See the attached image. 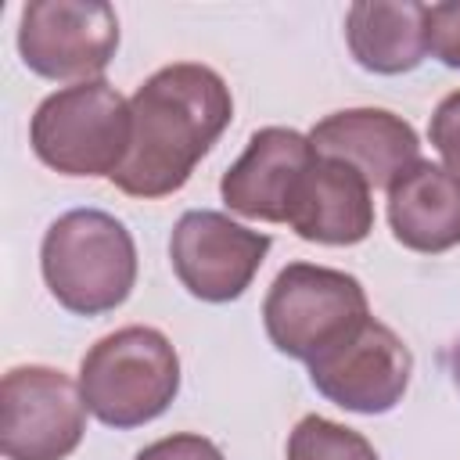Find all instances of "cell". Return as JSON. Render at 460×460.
<instances>
[{
    "mask_svg": "<svg viewBox=\"0 0 460 460\" xmlns=\"http://www.w3.org/2000/svg\"><path fill=\"white\" fill-rule=\"evenodd\" d=\"M133 140L126 162L108 176L129 198H165L180 190L194 165L230 126L234 101L219 72L180 61L158 68L129 101Z\"/></svg>",
    "mask_w": 460,
    "mask_h": 460,
    "instance_id": "1",
    "label": "cell"
},
{
    "mask_svg": "<svg viewBox=\"0 0 460 460\" xmlns=\"http://www.w3.org/2000/svg\"><path fill=\"white\" fill-rule=\"evenodd\" d=\"M40 266L50 295L83 316L122 305L137 280V248L129 230L101 212L75 208L50 223L40 248Z\"/></svg>",
    "mask_w": 460,
    "mask_h": 460,
    "instance_id": "2",
    "label": "cell"
},
{
    "mask_svg": "<svg viewBox=\"0 0 460 460\" xmlns=\"http://www.w3.org/2000/svg\"><path fill=\"white\" fill-rule=\"evenodd\" d=\"M180 388V356L155 327L104 334L79 367L86 410L108 428H137L165 413Z\"/></svg>",
    "mask_w": 460,
    "mask_h": 460,
    "instance_id": "3",
    "label": "cell"
},
{
    "mask_svg": "<svg viewBox=\"0 0 460 460\" xmlns=\"http://www.w3.org/2000/svg\"><path fill=\"white\" fill-rule=\"evenodd\" d=\"M32 151L65 176H111L133 140V111L126 97L104 83L86 79L50 93L32 115Z\"/></svg>",
    "mask_w": 460,
    "mask_h": 460,
    "instance_id": "4",
    "label": "cell"
},
{
    "mask_svg": "<svg viewBox=\"0 0 460 460\" xmlns=\"http://www.w3.org/2000/svg\"><path fill=\"white\" fill-rule=\"evenodd\" d=\"M262 320L270 341L284 356L313 363L356 334L370 320V309L356 277L313 262H291L277 273L262 302Z\"/></svg>",
    "mask_w": 460,
    "mask_h": 460,
    "instance_id": "5",
    "label": "cell"
},
{
    "mask_svg": "<svg viewBox=\"0 0 460 460\" xmlns=\"http://www.w3.org/2000/svg\"><path fill=\"white\" fill-rule=\"evenodd\" d=\"M86 431L83 392L54 367H14L0 381V449L7 460H65Z\"/></svg>",
    "mask_w": 460,
    "mask_h": 460,
    "instance_id": "6",
    "label": "cell"
},
{
    "mask_svg": "<svg viewBox=\"0 0 460 460\" xmlns=\"http://www.w3.org/2000/svg\"><path fill=\"white\" fill-rule=\"evenodd\" d=\"M119 47V18L101 0H32L22 7L18 50L47 79H79L104 72Z\"/></svg>",
    "mask_w": 460,
    "mask_h": 460,
    "instance_id": "7",
    "label": "cell"
},
{
    "mask_svg": "<svg viewBox=\"0 0 460 460\" xmlns=\"http://www.w3.org/2000/svg\"><path fill=\"white\" fill-rule=\"evenodd\" d=\"M270 252V237L234 223L223 212H183L172 226L169 255L172 270L194 298L230 302L259 273Z\"/></svg>",
    "mask_w": 460,
    "mask_h": 460,
    "instance_id": "8",
    "label": "cell"
},
{
    "mask_svg": "<svg viewBox=\"0 0 460 460\" xmlns=\"http://www.w3.org/2000/svg\"><path fill=\"white\" fill-rule=\"evenodd\" d=\"M410 349L392 327L377 320H367L356 334H349L341 345L309 363L316 392H323L334 406L352 413L392 410L410 385Z\"/></svg>",
    "mask_w": 460,
    "mask_h": 460,
    "instance_id": "9",
    "label": "cell"
},
{
    "mask_svg": "<svg viewBox=\"0 0 460 460\" xmlns=\"http://www.w3.org/2000/svg\"><path fill=\"white\" fill-rule=\"evenodd\" d=\"M316 158L320 155L313 140L298 129L266 126L248 140L244 155L223 172V201L248 219L288 223L302 180L309 176Z\"/></svg>",
    "mask_w": 460,
    "mask_h": 460,
    "instance_id": "10",
    "label": "cell"
},
{
    "mask_svg": "<svg viewBox=\"0 0 460 460\" xmlns=\"http://www.w3.org/2000/svg\"><path fill=\"white\" fill-rule=\"evenodd\" d=\"M316 155L352 165L370 187H392L420 151L413 126L385 108H349L334 111L309 133Z\"/></svg>",
    "mask_w": 460,
    "mask_h": 460,
    "instance_id": "11",
    "label": "cell"
},
{
    "mask_svg": "<svg viewBox=\"0 0 460 460\" xmlns=\"http://www.w3.org/2000/svg\"><path fill=\"white\" fill-rule=\"evenodd\" d=\"M288 223L298 237L316 244H359L374 230L370 183L338 158H316Z\"/></svg>",
    "mask_w": 460,
    "mask_h": 460,
    "instance_id": "12",
    "label": "cell"
},
{
    "mask_svg": "<svg viewBox=\"0 0 460 460\" xmlns=\"http://www.w3.org/2000/svg\"><path fill=\"white\" fill-rule=\"evenodd\" d=\"M388 223L399 244L413 252H446L460 244V172L413 162L388 187Z\"/></svg>",
    "mask_w": 460,
    "mask_h": 460,
    "instance_id": "13",
    "label": "cell"
},
{
    "mask_svg": "<svg viewBox=\"0 0 460 460\" xmlns=\"http://www.w3.org/2000/svg\"><path fill=\"white\" fill-rule=\"evenodd\" d=\"M352 58L381 75L410 72L428 54V4H352L345 18Z\"/></svg>",
    "mask_w": 460,
    "mask_h": 460,
    "instance_id": "14",
    "label": "cell"
},
{
    "mask_svg": "<svg viewBox=\"0 0 460 460\" xmlns=\"http://www.w3.org/2000/svg\"><path fill=\"white\" fill-rule=\"evenodd\" d=\"M288 460H377L374 446L327 417H302L288 438Z\"/></svg>",
    "mask_w": 460,
    "mask_h": 460,
    "instance_id": "15",
    "label": "cell"
},
{
    "mask_svg": "<svg viewBox=\"0 0 460 460\" xmlns=\"http://www.w3.org/2000/svg\"><path fill=\"white\" fill-rule=\"evenodd\" d=\"M428 50L449 68H460V0L428 7Z\"/></svg>",
    "mask_w": 460,
    "mask_h": 460,
    "instance_id": "16",
    "label": "cell"
},
{
    "mask_svg": "<svg viewBox=\"0 0 460 460\" xmlns=\"http://www.w3.org/2000/svg\"><path fill=\"white\" fill-rule=\"evenodd\" d=\"M428 133H431L435 151L446 158V165L453 172H460V90L442 97V104L431 115V129Z\"/></svg>",
    "mask_w": 460,
    "mask_h": 460,
    "instance_id": "17",
    "label": "cell"
},
{
    "mask_svg": "<svg viewBox=\"0 0 460 460\" xmlns=\"http://www.w3.org/2000/svg\"><path fill=\"white\" fill-rule=\"evenodd\" d=\"M137 460H223L219 446L201 435H169L137 453Z\"/></svg>",
    "mask_w": 460,
    "mask_h": 460,
    "instance_id": "18",
    "label": "cell"
},
{
    "mask_svg": "<svg viewBox=\"0 0 460 460\" xmlns=\"http://www.w3.org/2000/svg\"><path fill=\"white\" fill-rule=\"evenodd\" d=\"M446 367H449V377H453V385L460 388V338L449 345V352H446Z\"/></svg>",
    "mask_w": 460,
    "mask_h": 460,
    "instance_id": "19",
    "label": "cell"
}]
</instances>
